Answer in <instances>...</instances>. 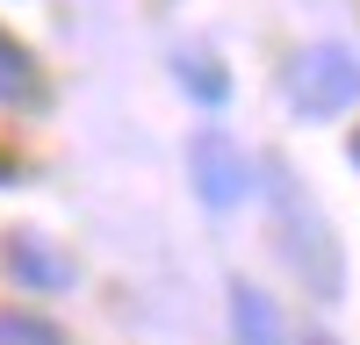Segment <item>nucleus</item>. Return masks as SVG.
<instances>
[{
  "mask_svg": "<svg viewBox=\"0 0 360 345\" xmlns=\"http://www.w3.org/2000/svg\"><path fill=\"white\" fill-rule=\"evenodd\" d=\"M266 201H274V230H281V259L295 266V280L310 288L317 302H332L346 288V266H339V245H332V223L310 201V187L295 180L288 165H266Z\"/></svg>",
  "mask_w": 360,
  "mask_h": 345,
  "instance_id": "obj_1",
  "label": "nucleus"
},
{
  "mask_svg": "<svg viewBox=\"0 0 360 345\" xmlns=\"http://www.w3.org/2000/svg\"><path fill=\"white\" fill-rule=\"evenodd\" d=\"M281 86H288V108L310 115V123L346 115V108L360 101V50H346V43H310V50L288 58Z\"/></svg>",
  "mask_w": 360,
  "mask_h": 345,
  "instance_id": "obj_2",
  "label": "nucleus"
},
{
  "mask_svg": "<svg viewBox=\"0 0 360 345\" xmlns=\"http://www.w3.org/2000/svg\"><path fill=\"white\" fill-rule=\"evenodd\" d=\"M188 172H195V194L209 201V209H238V201L252 194V158L238 151L224 130H202L188 144Z\"/></svg>",
  "mask_w": 360,
  "mask_h": 345,
  "instance_id": "obj_3",
  "label": "nucleus"
},
{
  "mask_svg": "<svg viewBox=\"0 0 360 345\" xmlns=\"http://www.w3.org/2000/svg\"><path fill=\"white\" fill-rule=\"evenodd\" d=\"M8 273H15L22 288H37V295H58V288L79 280V266H72L51 238H37V230H15V238H8Z\"/></svg>",
  "mask_w": 360,
  "mask_h": 345,
  "instance_id": "obj_4",
  "label": "nucleus"
},
{
  "mask_svg": "<svg viewBox=\"0 0 360 345\" xmlns=\"http://www.w3.org/2000/svg\"><path fill=\"white\" fill-rule=\"evenodd\" d=\"M231 331H238V345H281V309L252 280H238L231 288Z\"/></svg>",
  "mask_w": 360,
  "mask_h": 345,
  "instance_id": "obj_5",
  "label": "nucleus"
},
{
  "mask_svg": "<svg viewBox=\"0 0 360 345\" xmlns=\"http://www.w3.org/2000/svg\"><path fill=\"white\" fill-rule=\"evenodd\" d=\"M37 94H44V86H37V58L0 29V108H29Z\"/></svg>",
  "mask_w": 360,
  "mask_h": 345,
  "instance_id": "obj_6",
  "label": "nucleus"
},
{
  "mask_svg": "<svg viewBox=\"0 0 360 345\" xmlns=\"http://www.w3.org/2000/svg\"><path fill=\"white\" fill-rule=\"evenodd\" d=\"M173 72H180V86H188L195 101H209V108L231 94V79H224V65H217L209 50H173Z\"/></svg>",
  "mask_w": 360,
  "mask_h": 345,
  "instance_id": "obj_7",
  "label": "nucleus"
},
{
  "mask_svg": "<svg viewBox=\"0 0 360 345\" xmlns=\"http://www.w3.org/2000/svg\"><path fill=\"white\" fill-rule=\"evenodd\" d=\"M0 345H65V331L37 309H0Z\"/></svg>",
  "mask_w": 360,
  "mask_h": 345,
  "instance_id": "obj_8",
  "label": "nucleus"
},
{
  "mask_svg": "<svg viewBox=\"0 0 360 345\" xmlns=\"http://www.w3.org/2000/svg\"><path fill=\"white\" fill-rule=\"evenodd\" d=\"M353 165H360V130H353Z\"/></svg>",
  "mask_w": 360,
  "mask_h": 345,
  "instance_id": "obj_9",
  "label": "nucleus"
}]
</instances>
